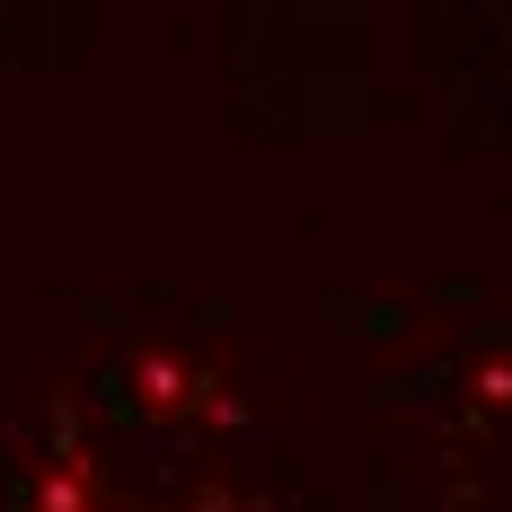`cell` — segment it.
I'll use <instances>...</instances> for the list:
<instances>
[{"label": "cell", "mask_w": 512, "mask_h": 512, "mask_svg": "<svg viewBox=\"0 0 512 512\" xmlns=\"http://www.w3.org/2000/svg\"><path fill=\"white\" fill-rule=\"evenodd\" d=\"M186 389H195V380H186L177 362H142V398H151V407H186Z\"/></svg>", "instance_id": "cell-1"}]
</instances>
